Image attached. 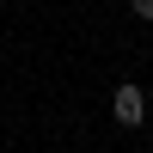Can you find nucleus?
Returning a JSON list of instances; mask_svg holds the SVG:
<instances>
[{
    "mask_svg": "<svg viewBox=\"0 0 153 153\" xmlns=\"http://www.w3.org/2000/svg\"><path fill=\"white\" fill-rule=\"evenodd\" d=\"M110 117H117L123 129H141V123H147V92H141V86H117V98H110Z\"/></svg>",
    "mask_w": 153,
    "mask_h": 153,
    "instance_id": "obj_1",
    "label": "nucleus"
},
{
    "mask_svg": "<svg viewBox=\"0 0 153 153\" xmlns=\"http://www.w3.org/2000/svg\"><path fill=\"white\" fill-rule=\"evenodd\" d=\"M129 12L135 19H153V0H129Z\"/></svg>",
    "mask_w": 153,
    "mask_h": 153,
    "instance_id": "obj_2",
    "label": "nucleus"
}]
</instances>
